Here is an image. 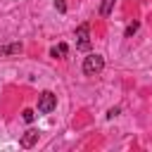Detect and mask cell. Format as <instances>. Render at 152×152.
Masks as SVG:
<instances>
[{
  "label": "cell",
  "instance_id": "10",
  "mask_svg": "<svg viewBox=\"0 0 152 152\" xmlns=\"http://www.w3.org/2000/svg\"><path fill=\"white\" fill-rule=\"evenodd\" d=\"M55 7H57L59 12H66V2H64V0H55Z\"/></svg>",
  "mask_w": 152,
  "mask_h": 152
},
{
  "label": "cell",
  "instance_id": "5",
  "mask_svg": "<svg viewBox=\"0 0 152 152\" xmlns=\"http://www.w3.org/2000/svg\"><path fill=\"white\" fill-rule=\"evenodd\" d=\"M17 52H21V43H10V45H2V48H0V57H5V55H17Z\"/></svg>",
  "mask_w": 152,
  "mask_h": 152
},
{
  "label": "cell",
  "instance_id": "11",
  "mask_svg": "<svg viewBox=\"0 0 152 152\" xmlns=\"http://www.w3.org/2000/svg\"><path fill=\"white\" fill-rule=\"evenodd\" d=\"M116 114H119V107H112V109H109V112H107V119H114V116H116Z\"/></svg>",
  "mask_w": 152,
  "mask_h": 152
},
{
  "label": "cell",
  "instance_id": "9",
  "mask_svg": "<svg viewBox=\"0 0 152 152\" xmlns=\"http://www.w3.org/2000/svg\"><path fill=\"white\" fill-rule=\"evenodd\" d=\"M21 116H24V121H26V124H31V121L36 119V114H33V109H24V112H21Z\"/></svg>",
  "mask_w": 152,
  "mask_h": 152
},
{
  "label": "cell",
  "instance_id": "1",
  "mask_svg": "<svg viewBox=\"0 0 152 152\" xmlns=\"http://www.w3.org/2000/svg\"><path fill=\"white\" fill-rule=\"evenodd\" d=\"M102 69H104V57H102V55L90 52V55L83 59V74H86V76H97Z\"/></svg>",
  "mask_w": 152,
  "mask_h": 152
},
{
  "label": "cell",
  "instance_id": "4",
  "mask_svg": "<svg viewBox=\"0 0 152 152\" xmlns=\"http://www.w3.org/2000/svg\"><path fill=\"white\" fill-rule=\"evenodd\" d=\"M38 142V131H33V128H28L24 135H21V147H33Z\"/></svg>",
  "mask_w": 152,
  "mask_h": 152
},
{
  "label": "cell",
  "instance_id": "7",
  "mask_svg": "<svg viewBox=\"0 0 152 152\" xmlns=\"http://www.w3.org/2000/svg\"><path fill=\"white\" fill-rule=\"evenodd\" d=\"M114 2H116V0H102L100 14H102V17H109V14H112V7H114Z\"/></svg>",
  "mask_w": 152,
  "mask_h": 152
},
{
  "label": "cell",
  "instance_id": "3",
  "mask_svg": "<svg viewBox=\"0 0 152 152\" xmlns=\"http://www.w3.org/2000/svg\"><path fill=\"white\" fill-rule=\"evenodd\" d=\"M76 48L78 50H90V24L83 21L76 28Z\"/></svg>",
  "mask_w": 152,
  "mask_h": 152
},
{
  "label": "cell",
  "instance_id": "6",
  "mask_svg": "<svg viewBox=\"0 0 152 152\" xmlns=\"http://www.w3.org/2000/svg\"><path fill=\"white\" fill-rule=\"evenodd\" d=\"M66 52H69V48H66L64 43H59V45H55V48L50 50V55H52V57H66Z\"/></svg>",
  "mask_w": 152,
  "mask_h": 152
},
{
  "label": "cell",
  "instance_id": "8",
  "mask_svg": "<svg viewBox=\"0 0 152 152\" xmlns=\"http://www.w3.org/2000/svg\"><path fill=\"white\" fill-rule=\"evenodd\" d=\"M138 26H140V24H138V21H131V24H128V26H126V38H128V36H133V33H135V31H138Z\"/></svg>",
  "mask_w": 152,
  "mask_h": 152
},
{
  "label": "cell",
  "instance_id": "2",
  "mask_svg": "<svg viewBox=\"0 0 152 152\" xmlns=\"http://www.w3.org/2000/svg\"><path fill=\"white\" fill-rule=\"evenodd\" d=\"M55 107H57V95L55 93L45 90V93L38 95V112L40 114H50V112H55Z\"/></svg>",
  "mask_w": 152,
  "mask_h": 152
}]
</instances>
